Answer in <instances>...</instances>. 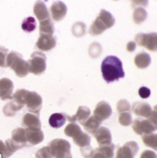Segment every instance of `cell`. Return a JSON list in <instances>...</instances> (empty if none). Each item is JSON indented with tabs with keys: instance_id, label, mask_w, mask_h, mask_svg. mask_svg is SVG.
<instances>
[{
	"instance_id": "6da1fadb",
	"label": "cell",
	"mask_w": 157,
	"mask_h": 158,
	"mask_svg": "<svg viewBox=\"0 0 157 158\" xmlns=\"http://www.w3.org/2000/svg\"><path fill=\"white\" fill-rule=\"evenodd\" d=\"M102 76L104 80L111 83L125 77L123 64L117 57L109 56L103 60L101 64Z\"/></svg>"
},
{
	"instance_id": "7a4b0ae2",
	"label": "cell",
	"mask_w": 157,
	"mask_h": 158,
	"mask_svg": "<svg viewBox=\"0 0 157 158\" xmlns=\"http://www.w3.org/2000/svg\"><path fill=\"white\" fill-rule=\"evenodd\" d=\"M115 20L112 14L105 10H101L99 14L89 28V33L92 36L102 34L108 28L112 27Z\"/></svg>"
},
{
	"instance_id": "3957f363",
	"label": "cell",
	"mask_w": 157,
	"mask_h": 158,
	"mask_svg": "<svg viewBox=\"0 0 157 158\" xmlns=\"http://www.w3.org/2000/svg\"><path fill=\"white\" fill-rule=\"evenodd\" d=\"M6 65V67L12 69L18 77L24 78L29 73L28 62L23 60L22 56L20 53L12 51L7 56Z\"/></svg>"
},
{
	"instance_id": "277c9868",
	"label": "cell",
	"mask_w": 157,
	"mask_h": 158,
	"mask_svg": "<svg viewBox=\"0 0 157 158\" xmlns=\"http://www.w3.org/2000/svg\"><path fill=\"white\" fill-rule=\"evenodd\" d=\"M48 147L53 157L55 158H72L71 145L65 139H55L48 143Z\"/></svg>"
},
{
	"instance_id": "5b68a950",
	"label": "cell",
	"mask_w": 157,
	"mask_h": 158,
	"mask_svg": "<svg viewBox=\"0 0 157 158\" xmlns=\"http://www.w3.org/2000/svg\"><path fill=\"white\" fill-rule=\"evenodd\" d=\"M6 145L10 152L14 153L16 151L26 147L27 141L25 133V128H17L12 131V138L6 141Z\"/></svg>"
},
{
	"instance_id": "8992f818",
	"label": "cell",
	"mask_w": 157,
	"mask_h": 158,
	"mask_svg": "<svg viewBox=\"0 0 157 158\" xmlns=\"http://www.w3.org/2000/svg\"><path fill=\"white\" fill-rule=\"evenodd\" d=\"M47 57L41 52H34L30 56V59L28 60V71L34 75H41L46 70Z\"/></svg>"
},
{
	"instance_id": "52a82bcc",
	"label": "cell",
	"mask_w": 157,
	"mask_h": 158,
	"mask_svg": "<svg viewBox=\"0 0 157 158\" xmlns=\"http://www.w3.org/2000/svg\"><path fill=\"white\" fill-rule=\"evenodd\" d=\"M135 41L140 47H144L149 51L155 52L157 49V35L156 33L148 34L138 33L135 36Z\"/></svg>"
},
{
	"instance_id": "ba28073f",
	"label": "cell",
	"mask_w": 157,
	"mask_h": 158,
	"mask_svg": "<svg viewBox=\"0 0 157 158\" xmlns=\"http://www.w3.org/2000/svg\"><path fill=\"white\" fill-rule=\"evenodd\" d=\"M132 128L135 133L139 135L150 134L156 131V124L148 119L143 120L141 118H135L132 124Z\"/></svg>"
},
{
	"instance_id": "9c48e42d",
	"label": "cell",
	"mask_w": 157,
	"mask_h": 158,
	"mask_svg": "<svg viewBox=\"0 0 157 158\" xmlns=\"http://www.w3.org/2000/svg\"><path fill=\"white\" fill-rule=\"evenodd\" d=\"M42 98L38 93L34 91L28 92L25 104L26 105L27 110L30 112L39 115V112L42 108Z\"/></svg>"
},
{
	"instance_id": "30bf717a",
	"label": "cell",
	"mask_w": 157,
	"mask_h": 158,
	"mask_svg": "<svg viewBox=\"0 0 157 158\" xmlns=\"http://www.w3.org/2000/svg\"><path fill=\"white\" fill-rule=\"evenodd\" d=\"M138 150L139 147L136 143L129 141L117 149L115 158H134Z\"/></svg>"
},
{
	"instance_id": "8fae6325",
	"label": "cell",
	"mask_w": 157,
	"mask_h": 158,
	"mask_svg": "<svg viewBox=\"0 0 157 158\" xmlns=\"http://www.w3.org/2000/svg\"><path fill=\"white\" fill-rule=\"evenodd\" d=\"M56 45V38L51 35H40L35 44V49L41 52H48Z\"/></svg>"
},
{
	"instance_id": "7c38bea8",
	"label": "cell",
	"mask_w": 157,
	"mask_h": 158,
	"mask_svg": "<svg viewBox=\"0 0 157 158\" xmlns=\"http://www.w3.org/2000/svg\"><path fill=\"white\" fill-rule=\"evenodd\" d=\"M25 133L27 141V147L41 143L44 139V134L41 129L25 128Z\"/></svg>"
},
{
	"instance_id": "4fadbf2b",
	"label": "cell",
	"mask_w": 157,
	"mask_h": 158,
	"mask_svg": "<svg viewBox=\"0 0 157 158\" xmlns=\"http://www.w3.org/2000/svg\"><path fill=\"white\" fill-rule=\"evenodd\" d=\"M67 11L66 5L62 2H56L51 5L50 8V12L53 20L58 22L65 18Z\"/></svg>"
},
{
	"instance_id": "5bb4252c",
	"label": "cell",
	"mask_w": 157,
	"mask_h": 158,
	"mask_svg": "<svg viewBox=\"0 0 157 158\" xmlns=\"http://www.w3.org/2000/svg\"><path fill=\"white\" fill-rule=\"evenodd\" d=\"M111 114V107L107 102L105 101L99 102L93 112L94 116L101 121L108 119Z\"/></svg>"
},
{
	"instance_id": "9a60e30c",
	"label": "cell",
	"mask_w": 157,
	"mask_h": 158,
	"mask_svg": "<svg viewBox=\"0 0 157 158\" xmlns=\"http://www.w3.org/2000/svg\"><path fill=\"white\" fill-rule=\"evenodd\" d=\"M63 114L66 117V120L70 121L71 123L78 122L80 124L83 125V124L90 116L91 110L87 106H80L78 107L76 114L72 116H70L69 115L65 113H63Z\"/></svg>"
},
{
	"instance_id": "2e32d148",
	"label": "cell",
	"mask_w": 157,
	"mask_h": 158,
	"mask_svg": "<svg viewBox=\"0 0 157 158\" xmlns=\"http://www.w3.org/2000/svg\"><path fill=\"white\" fill-rule=\"evenodd\" d=\"M14 90L13 82L8 78L0 79V99L3 101L12 99V92Z\"/></svg>"
},
{
	"instance_id": "e0dca14e",
	"label": "cell",
	"mask_w": 157,
	"mask_h": 158,
	"mask_svg": "<svg viewBox=\"0 0 157 158\" xmlns=\"http://www.w3.org/2000/svg\"><path fill=\"white\" fill-rule=\"evenodd\" d=\"M94 136L100 147L107 146L111 144L112 136L107 128L103 127H99L94 134Z\"/></svg>"
},
{
	"instance_id": "ac0fdd59",
	"label": "cell",
	"mask_w": 157,
	"mask_h": 158,
	"mask_svg": "<svg viewBox=\"0 0 157 158\" xmlns=\"http://www.w3.org/2000/svg\"><path fill=\"white\" fill-rule=\"evenodd\" d=\"M132 112L138 116L148 118L152 112L151 106L148 103L135 102L131 105Z\"/></svg>"
},
{
	"instance_id": "d6986e66",
	"label": "cell",
	"mask_w": 157,
	"mask_h": 158,
	"mask_svg": "<svg viewBox=\"0 0 157 158\" xmlns=\"http://www.w3.org/2000/svg\"><path fill=\"white\" fill-rule=\"evenodd\" d=\"M22 125L24 128L41 129V123L39 119V115L26 114L22 118Z\"/></svg>"
},
{
	"instance_id": "ffe728a7",
	"label": "cell",
	"mask_w": 157,
	"mask_h": 158,
	"mask_svg": "<svg viewBox=\"0 0 157 158\" xmlns=\"http://www.w3.org/2000/svg\"><path fill=\"white\" fill-rule=\"evenodd\" d=\"M33 12L39 23L50 19V15L45 3L43 2L37 1L34 3Z\"/></svg>"
},
{
	"instance_id": "44dd1931",
	"label": "cell",
	"mask_w": 157,
	"mask_h": 158,
	"mask_svg": "<svg viewBox=\"0 0 157 158\" xmlns=\"http://www.w3.org/2000/svg\"><path fill=\"white\" fill-rule=\"evenodd\" d=\"M102 121L99 120L95 116L89 117L83 124L84 130L87 131L88 134L94 135L95 132L98 130L101 124Z\"/></svg>"
},
{
	"instance_id": "7402d4cb",
	"label": "cell",
	"mask_w": 157,
	"mask_h": 158,
	"mask_svg": "<svg viewBox=\"0 0 157 158\" xmlns=\"http://www.w3.org/2000/svg\"><path fill=\"white\" fill-rule=\"evenodd\" d=\"M151 62V57L148 53L140 52L135 55L134 57L135 65L140 69H144L147 68Z\"/></svg>"
},
{
	"instance_id": "603a6c76",
	"label": "cell",
	"mask_w": 157,
	"mask_h": 158,
	"mask_svg": "<svg viewBox=\"0 0 157 158\" xmlns=\"http://www.w3.org/2000/svg\"><path fill=\"white\" fill-rule=\"evenodd\" d=\"M23 107V106L19 105L14 99H11V101L3 106V113L7 117H12L15 116L16 112L20 111Z\"/></svg>"
},
{
	"instance_id": "cb8c5ba5",
	"label": "cell",
	"mask_w": 157,
	"mask_h": 158,
	"mask_svg": "<svg viewBox=\"0 0 157 158\" xmlns=\"http://www.w3.org/2000/svg\"><path fill=\"white\" fill-rule=\"evenodd\" d=\"M66 118L63 113H55L50 116L49 119V124L52 128H59L65 124Z\"/></svg>"
},
{
	"instance_id": "d4e9b609",
	"label": "cell",
	"mask_w": 157,
	"mask_h": 158,
	"mask_svg": "<svg viewBox=\"0 0 157 158\" xmlns=\"http://www.w3.org/2000/svg\"><path fill=\"white\" fill-rule=\"evenodd\" d=\"M54 31V24H53L50 19L40 22V25H39V33H40V35H48L53 36Z\"/></svg>"
},
{
	"instance_id": "484cf974",
	"label": "cell",
	"mask_w": 157,
	"mask_h": 158,
	"mask_svg": "<svg viewBox=\"0 0 157 158\" xmlns=\"http://www.w3.org/2000/svg\"><path fill=\"white\" fill-rule=\"evenodd\" d=\"M73 141L75 144L79 146L80 147H83L90 145L91 138L88 134L81 132L80 134L73 137Z\"/></svg>"
},
{
	"instance_id": "4316f807",
	"label": "cell",
	"mask_w": 157,
	"mask_h": 158,
	"mask_svg": "<svg viewBox=\"0 0 157 158\" xmlns=\"http://www.w3.org/2000/svg\"><path fill=\"white\" fill-rule=\"evenodd\" d=\"M142 139L144 145L156 151L157 149V135L150 133L142 135Z\"/></svg>"
},
{
	"instance_id": "83f0119b",
	"label": "cell",
	"mask_w": 157,
	"mask_h": 158,
	"mask_svg": "<svg viewBox=\"0 0 157 158\" xmlns=\"http://www.w3.org/2000/svg\"><path fill=\"white\" fill-rule=\"evenodd\" d=\"M29 91H27L26 89H18L14 93L12 96V99H14L17 103L19 105L24 106L26 103V97Z\"/></svg>"
},
{
	"instance_id": "f1b7e54d",
	"label": "cell",
	"mask_w": 157,
	"mask_h": 158,
	"mask_svg": "<svg viewBox=\"0 0 157 158\" xmlns=\"http://www.w3.org/2000/svg\"><path fill=\"white\" fill-rule=\"evenodd\" d=\"M81 132L83 131H82L80 126L75 123H71L69 124H67V127L64 129L65 135L72 138L77 136L78 134H80Z\"/></svg>"
},
{
	"instance_id": "f546056e",
	"label": "cell",
	"mask_w": 157,
	"mask_h": 158,
	"mask_svg": "<svg viewBox=\"0 0 157 158\" xmlns=\"http://www.w3.org/2000/svg\"><path fill=\"white\" fill-rule=\"evenodd\" d=\"M147 12L142 8H137L134 10L133 13V20L135 24H140L146 19Z\"/></svg>"
},
{
	"instance_id": "4dcf8cb0",
	"label": "cell",
	"mask_w": 157,
	"mask_h": 158,
	"mask_svg": "<svg viewBox=\"0 0 157 158\" xmlns=\"http://www.w3.org/2000/svg\"><path fill=\"white\" fill-rule=\"evenodd\" d=\"M37 28V22L33 17H28L25 19L22 23V28L26 33H30Z\"/></svg>"
},
{
	"instance_id": "1f68e13d",
	"label": "cell",
	"mask_w": 157,
	"mask_h": 158,
	"mask_svg": "<svg viewBox=\"0 0 157 158\" xmlns=\"http://www.w3.org/2000/svg\"><path fill=\"white\" fill-rule=\"evenodd\" d=\"M87 26L84 23L78 22L75 23L72 27V34L76 37H80L85 35Z\"/></svg>"
},
{
	"instance_id": "d6a6232c",
	"label": "cell",
	"mask_w": 157,
	"mask_h": 158,
	"mask_svg": "<svg viewBox=\"0 0 157 158\" xmlns=\"http://www.w3.org/2000/svg\"><path fill=\"white\" fill-rule=\"evenodd\" d=\"M99 152H101L105 158H113L115 145L110 144L107 146H102L97 148Z\"/></svg>"
},
{
	"instance_id": "836d02e7",
	"label": "cell",
	"mask_w": 157,
	"mask_h": 158,
	"mask_svg": "<svg viewBox=\"0 0 157 158\" xmlns=\"http://www.w3.org/2000/svg\"><path fill=\"white\" fill-rule=\"evenodd\" d=\"M117 110L119 114L123 112H131V106L130 103L126 99H121L117 103Z\"/></svg>"
},
{
	"instance_id": "e575fe53",
	"label": "cell",
	"mask_w": 157,
	"mask_h": 158,
	"mask_svg": "<svg viewBox=\"0 0 157 158\" xmlns=\"http://www.w3.org/2000/svg\"><path fill=\"white\" fill-rule=\"evenodd\" d=\"M118 120L121 125L123 127H127V126H130L132 123V117H131L130 113L123 112L120 114Z\"/></svg>"
},
{
	"instance_id": "d590c367",
	"label": "cell",
	"mask_w": 157,
	"mask_h": 158,
	"mask_svg": "<svg viewBox=\"0 0 157 158\" xmlns=\"http://www.w3.org/2000/svg\"><path fill=\"white\" fill-rule=\"evenodd\" d=\"M102 52V48L101 45L98 43H93L92 44L90 47H89L88 53L90 56L93 57V58H96L100 56Z\"/></svg>"
},
{
	"instance_id": "8d00e7d4",
	"label": "cell",
	"mask_w": 157,
	"mask_h": 158,
	"mask_svg": "<svg viewBox=\"0 0 157 158\" xmlns=\"http://www.w3.org/2000/svg\"><path fill=\"white\" fill-rule=\"evenodd\" d=\"M36 158H52L53 156L50 152L49 147H43L42 148L38 150L35 153Z\"/></svg>"
},
{
	"instance_id": "74e56055",
	"label": "cell",
	"mask_w": 157,
	"mask_h": 158,
	"mask_svg": "<svg viewBox=\"0 0 157 158\" xmlns=\"http://www.w3.org/2000/svg\"><path fill=\"white\" fill-rule=\"evenodd\" d=\"M80 152L82 156L84 158H91L93 155L94 149H92L91 145H88L87 146L80 147Z\"/></svg>"
},
{
	"instance_id": "f35d334b",
	"label": "cell",
	"mask_w": 157,
	"mask_h": 158,
	"mask_svg": "<svg viewBox=\"0 0 157 158\" xmlns=\"http://www.w3.org/2000/svg\"><path fill=\"white\" fill-rule=\"evenodd\" d=\"M8 49L3 46H0V67H6V57L8 54Z\"/></svg>"
},
{
	"instance_id": "ab89813d",
	"label": "cell",
	"mask_w": 157,
	"mask_h": 158,
	"mask_svg": "<svg viewBox=\"0 0 157 158\" xmlns=\"http://www.w3.org/2000/svg\"><path fill=\"white\" fill-rule=\"evenodd\" d=\"M11 153L7 148L6 144L3 143L2 140H0V155L4 156L6 158H8L9 157L12 155Z\"/></svg>"
},
{
	"instance_id": "60d3db41",
	"label": "cell",
	"mask_w": 157,
	"mask_h": 158,
	"mask_svg": "<svg viewBox=\"0 0 157 158\" xmlns=\"http://www.w3.org/2000/svg\"><path fill=\"white\" fill-rule=\"evenodd\" d=\"M139 95L142 99H146L148 98L151 95V90L150 89L146 87H142L140 88L138 91Z\"/></svg>"
},
{
	"instance_id": "b9f144b4",
	"label": "cell",
	"mask_w": 157,
	"mask_h": 158,
	"mask_svg": "<svg viewBox=\"0 0 157 158\" xmlns=\"http://www.w3.org/2000/svg\"><path fill=\"white\" fill-rule=\"evenodd\" d=\"M140 158H156V154L150 150H145L141 153Z\"/></svg>"
},
{
	"instance_id": "7bdbcfd3",
	"label": "cell",
	"mask_w": 157,
	"mask_h": 158,
	"mask_svg": "<svg viewBox=\"0 0 157 158\" xmlns=\"http://www.w3.org/2000/svg\"><path fill=\"white\" fill-rule=\"evenodd\" d=\"M148 3V1H132L131 2V8H135V7L140 6H144L146 7L147 6Z\"/></svg>"
},
{
	"instance_id": "ee69618b",
	"label": "cell",
	"mask_w": 157,
	"mask_h": 158,
	"mask_svg": "<svg viewBox=\"0 0 157 158\" xmlns=\"http://www.w3.org/2000/svg\"><path fill=\"white\" fill-rule=\"evenodd\" d=\"M135 48H136V44H135V43L134 41H130L127 44L126 49L127 50V52H133L135 51Z\"/></svg>"
},
{
	"instance_id": "f6af8a7d",
	"label": "cell",
	"mask_w": 157,
	"mask_h": 158,
	"mask_svg": "<svg viewBox=\"0 0 157 158\" xmlns=\"http://www.w3.org/2000/svg\"><path fill=\"white\" fill-rule=\"evenodd\" d=\"M91 158H105V157L101 152H99L97 149H95L94 150L93 155L92 156Z\"/></svg>"
},
{
	"instance_id": "bcb514c9",
	"label": "cell",
	"mask_w": 157,
	"mask_h": 158,
	"mask_svg": "<svg viewBox=\"0 0 157 158\" xmlns=\"http://www.w3.org/2000/svg\"><path fill=\"white\" fill-rule=\"evenodd\" d=\"M0 158H6L4 156H3L2 155H0Z\"/></svg>"
}]
</instances>
